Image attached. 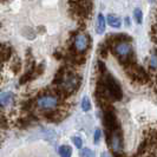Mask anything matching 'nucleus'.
Returning a JSON list of instances; mask_svg holds the SVG:
<instances>
[{"mask_svg": "<svg viewBox=\"0 0 157 157\" xmlns=\"http://www.w3.org/2000/svg\"><path fill=\"white\" fill-rule=\"evenodd\" d=\"M37 106L41 109V110H53L55 108H57V105L59 104V98L52 94H47L40 96L37 99Z\"/></svg>", "mask_w": 157, "mask_h": 157, "instance_id": "3", "label": "nucleus"}, {"mask_svg": "<svg viewBox=\"0 0 157 157\" xmlns=\"http://www.w3.org/2000/svg\"><path fill=\"white\" fill-rule=\"evenodd\" d=\"M80 157H94V152L91 149L84 148L80 151Z\"/></svg>", "mask_w": 157, "mask_h": 157, "instance_id": "12", "label": "nucleus"}, {"mask_svg": "<svg viewBox=\"0 0 157 157\" xmlns=\"http://www.w3.org/2000/svg\"><path fill=\"white\" fill-rule=\"evenodd\" d=\"M103 82H104L105 89L110 96V98H112V101H121L123 97L122 87L116 80V78L113 76H111L110 73L105 72V73H103Z\"/></svg>", "mask_w": 157, "mask_h": 157, "instance_id": "2", "label": "nucleus"}, {"mask_svg": "<svg viewBox=\"0 0 157 157\" xmlns=\"http://www.w3.org/2000/svg\"><path fill=\"white\" fill-rule=\"evenodd\" d=\"M97 33L98 34H103V32L105 31V18L103 17V14H98L97 17Z\"/></svg>", "mask_w": 157, "mask_h": 157, "instance_id": "8", "label": "nucleus"}, {"mask_svg": "<svg viewBox=\"0 0 157 157\" xmlns=\"http://www.w3.org/2000/svg\"><path fill=\"white\" fill-rule=\"evenodd\" d=\"M90 45V38L85 33H77L73 39V47L75 51L78 53H84L89 48Z\"/></svg>", "mask_w": 157, "mask_h": 157, "instance_id": "4", "label": "nucleus"}, {"mask_svg": "<svg viewBox=\"0 0 157 157\" xmlns=\"http://www.w3.org/2000/svg\"><path fill=\"white\" fill-rule=\"evenodd\" d=\"M104 125L106 128V130L110 132H113L115 130L119 129L116 116L110 109H104Z\"/></svg>", "mask_w": 157, "mask_h": 157, "instance_id": "5", "label": "nucleus"}, {"mask_svg": "<svg viewBox=\"0 0 157 157\" xmlns=\"http://www.w3.org/2000/svg\"><path fill=\"white\" fill-rule=\"evenodd\" d=\"M72 142H73V144H75V147H76L77 149H80L82 145H83V141H82V138L78 137V136L72 137Z\"/></svg>", "mask_w": 157, "mask_h": 157, "instance_id": "13", "label": "nucleus"}, {"mask_svg": "<svg viewBox=\"0 0 157 157\" xmlns=\"http://www.w3.org/2000/svg\"><path fill=\"white\" fill-rule=\"evenodd\" d=\"M105 21H108V24L110 25L111 27H115V29H118L121 26V24H122L121 19L117 16H115V14H109Z\"/></svg>", "mask_w": 157, "mask_h": 157, "instance_id": "7", "label": "nucleus"}, {"mask_svg": "<svg viewBox=\"0 0 157 157\" xmlns=\"http://www.w3.org/2000/svg\"><path fill=\"white\" fill-rule=\"evenodd\" d=\"M134 18L136 20L137 24H141L142 23V19H143V14H142V11L140 8H136L134 11Z\"/></svg>", "mask_w": 157, "mask_h": 157, "instance_id": "11", "label": "nucleus"}, {"mask_svg": "<svg viewBox=\"0 0 157 157\" xmlns=\"http://www.w3.org/2000/svg\"><path fill=\"white\" fill-rule=\"evenodd\" d=\"M99 140H101V130H99V129H97V130L94 131V144H97V143L99 142Z\"/></svg>", "mask_w": 157, "mask_h": 157, "instance_id": "16", "label": "nucleus"}, {"mask_svg": "<svg viewBox=\"0 0 157 157\" xmlns=\"http://www.w3.org/2000/svg\"><path fill=\"white\" fill-rule=\"evenodd\" d=\"M101 157H111L108 152H102V155H101Z\"/></svg>", "mask_w": 157, "mask_h": 157, "instance_id": "18", "label": "nucleus"}, {"mask_svg": "<svg viewBox=\"0 0 157 157\" xmlns=\"http://www.w3.org/2000/svg\"><path fill=\"white\" fill-rule=\"evenodd\" d=\"M0 128L1 129H6L7 128V119L5 117L0 118Z\"/></svg>", "mask_w": 157, "mask_h": 157, "instance_id": "17", "label": "nucleus"}, {"mask_svg": "<svg viewBox=\"0 0 157 157\" xmlns=\"http://www.w3.org/2000/svg\"><path fill=\"white\" fill-rule=\"evenodd\" d=\"M14 103V94L12 92H4L0 94V108H10Z\"/></svg>", "mask_w": 157, "mask_h": 157, "instance_id": "6", "label": "nucleus"}, {"mask_svg": "<svg viewBox=\"0 0 157 157\" xmlns=\"http://www.w3.org/2000/svg\"><path fill=\"white\" fill-rule=\"evenodd\" d=\"M111 48H113V53L118 58L119 63L123 64L124 67L136 63L134 53H132V46L130 45L129 41H118L116 44H113Z\"/></svg>", "mask_w": 157, "mask_h": 157, "instance_id": "1", "label": "nucleus"}, {"mask_svg": "<svg viewBox=\"0 0 157 157\" xmlns=\"http://www.w3.org/2000/svg\"><path fill=\"white\" fill-rule=\"evenodd\" d=\"M20 66H21V65H20V60H19V59H17V58L13 60V63H12V65H11V67H12L13 72H16V73L20 70Z\"/></svg>", "mask_w": 157, "mask_h": 157, "instance_id": "14", "label": "nucleus"}, {"mask_svg": "<svg viewBox=\"0 0 157 157\" xmlns=\"http://www.w3.org/2000/svg\"><path fill=\"white\" fill-rule=\"evenodd\" d=\"M82 109H83V111H85V112L91 110V103H90L89 97H84L83 98V101H82Z\"/></svg>", "mask_w": 157, "mask_h": 157, "instance_id": "10", "label": "nucleus"}, {"mask_svg": "<svg viewBox=\"0 0 157 157\" xmlns=\"http://www.w3.org/2000/svg\"><path fill=\"white\" fill-rule=\"evenodd\" d=\"M59 155L60 157H71L72 155V149L69 145H62L59 148Z\"/></svg>", "mask_w": 157, "mask_h": 157, "instance_id": "9", "label": "nucleus"}, {"mask_svg": "<svg viewBox=\"0 0 157 157\" xmlns=\"http://www.w3.org/2000/svg\"><path fill=\"white\" fill-rule=\"evenodd\" d=\"M155 1H156V0H151V2H155Z\"/></svg>", "mask_w": 157, "mask_h": 157, "instance_id": "19", "label": "nucleus"}, {"mask_svg": "<svg viewBox=\"0 0 157 157\" xmlns=\"http://www.w3.org/2000/svg\"><path fill=\"white\" fill-rule=\"evenodd\" d=\"M150 69L154 71H156V53L154 52V55L151 57V59H150Z\"/></svg>", "mask_w": 157, "mask_h": 157, "instance_id": "15", "label": "nucleus"}]
</instances>
